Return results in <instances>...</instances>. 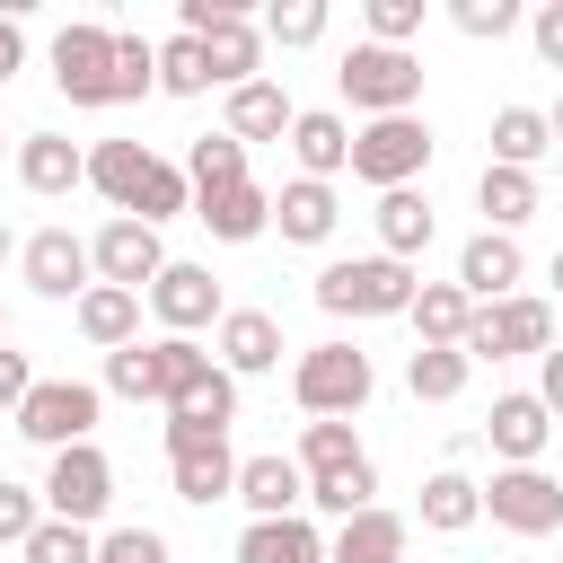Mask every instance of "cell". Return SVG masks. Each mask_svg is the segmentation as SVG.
Returning a JSON list of instances; mask_svg holds the SVG:
<instances>
[{
    "label": "cell",
    "mask_w": 563,
    "mask_h": 563,
    "mask_svg": "<svg viewBox=\"0 0 563 563\" xmlns=\"http://www.w3.org/2000/svg\"><path fill=\"white\" fill-rule=\"evenodd\" d=\"M88 185L114 202V220H176V211H194V185H185V167H167V158H150L141 141H97L88 150Z\"/></svg>",
    "instance_id": "obj_1"
},
{
    "label": "cell",
    "mask_w": 563,
    "mask_h": 563,
    "mask_svg": "<svg viewBox=\"0 0 563 563\" xmlns=\"http://www.w3.org/2000/svg\"><path fill=\"white\" fill-rule=\"evenodd\" d=\"M413 264H396V255H343V264H325L317 273V308L325 317H413Z\"/></svg>",
    "instance_id": "obj_2"
},
{
    "label": "cell",
    "mask_w": 563,
    "mask_h": 563,
    "mask_svg": "<svg viewBox=\"0 0 563 563\" xmlns=\"http://www.w3.org/2000/svg\"><path fill=\"white\" fill-rule=\"evenodd\" d=\"M176 26L211 53V88H246L264 79V26L238 0H176Z\"/></svg>",
    "instance_id": "obj_3"
},
{
    "label": "cell",
    "mask_w": 563,
    "mask_h": 563,
    "mask_svg": "<svg viewBox=\"0 0 563 563\" xmlns=\"http://www.w3.org/2000/svg\"><path fill=\"white\" fill-rule=\"evenodd\" d=\"M369 387H378V369H369V352H352V343H308L299 369H290V396H299L308 422H352V413L369 405Z\"/></svg>",
    "instance_id": "obj_4"
},
{
    "label": "cell",
    "mask_w": 563,
    "mask_h": 563,
    "mask_svg": "<svg viewBox=\"0 0 563 563\" xmlns=\"http://www.w3.org/2000/svg\"><path fill=\"white\" fill-rule=\"evenodd\" d=\"M334 88L352 97V114H413V97H422V53H396V44H352L343 53V70H334Z\"/></svg>",
    "instance_id": "obj_5"
},
{
    "label": "cell",
    "mask_w": 563,
    "mask_h": 563,
    "mask_svg": "<svg viewBox=\"0 0 563 563\" xmlns=\"http://www.w3.org/2000/svg\"><path fill=\"white\" fill-rule=\"evenodd\" d=\"M431 123L422 114H378V123H361L352 132V176L361 185H378V194H405L422 167H431Z\"/></svg>",
    "instance_id": "obj_6"
},
{
    "label": "cell",
    "mask_w": 563,
    "mask_h": 563,
    "mask_svg": "<svg viewBox=\"0 0 563 563\" xmlns=\"http://www.w3.org/2000/svg\"><path fill=\"white\" fill-rule=\"evenodd\" d=\"M114 44H123V26H97V18L62 26V35H53V88H62L70 106H123Z\"/></svg>",
    "instance_id": "obj_7"
},
{
    "label": "cell",
    "mask_w": 563,
    "mask_h": 563,
    "mask_svg": "<svg viewBox=\"0 0 563 563\" xmlns=\"http://www.w3.org/2000/svg\"><path fill=\"white\" fill-rule=\"evenodd\" d=\"M97 413H106V387H88V378H35V396L18 405V431L62 457V449H79L97 431Z\"/></svg>",
    "instance_id": "obj_8"
},
{
    "label": "cell",
    "mask_w": 563,
    "mask_h": 563,
    "mask_svg": "<svg viewBox=\"0 0 563 563\" xmlns=\"http://www.w3.org/2000/svg\"><path fill=\"white\" fill-rule=\"evenodd\" d=\"M466 361H519V352H554V308L545 299H493V308H475V325H466V343H457Z\"/></svg>",
    "instance_id": "obj_9"
},
{
    "label": "cell",
    "mask_w": 563,
    "mask_h": 563,
    "mask_svg": "<svg viewBox=\"0 0 563 563\" xmlns=\"http://www.w3.org/2000/svg\"><path fill=\"white\" fill-rule=\"evenodd\" d=\"M484 519L510 528V537H554V528H563V484H554L545 466H493Z\"/></svg>",
    "instance_id": "obj_10"
},
{
    "label": "cell",
    "mask_w": 563,
    "mask_h": 563,
    "mask_svg": "<svg viewBox=\"0 0 563 563\" xmlns=\"http://www.w3.org/2000/svg\"><path fill=\"white\" fill-rule=\"evenodd\" d=\"M106 501H114V466H106V449H97V440H79V449H62V457L44 466V510H53V519L97 528V519H106Z\"/></svg>",
    "instance_id": "obj_11"
},
{
    "label": "cell",
    "mask_w": 563,
    "mask_h": 563,
    "mask_svg": "<svg viewBox=\"0 0 563 563\" xmlns=\"http://www.w3.org/2000/svg\"><path fill=\"white\" fill-rule=\"evenodd\" d=\"M18 273H26L35 299H88V290H97V255H88V238H70V229H35V238L18 246Z\"/></svg>",
    "instance_id": "obj_12"
},
{
    "label": "cell",
    "mask_w": 563,
    "mask_h": 563,
    "mask_svg": "<svg viewBox=\"0 0 563 563\" xmlns=\"http://www.w3.org/2000/svg\"><path fill=\"white\" fill-rule=\"evenodd\" d=\"M88 255H97V282L141 290V299H150V282L167 273V246H158V229H150V220H106V229L88 238Z\"/></svg>",
    "instance_id": "obj_13"
},
{
    "label": "cell",
    "mask_w": 563,
    "mask_h": 563,
    "mask_svg": "<svg viewBox=\"0 0 563 563\" xmlns=\"http://www.w3.org/2000/svg\"><path fill=\"white\" fill-rule=\"evenodd\" d=\"M519 273H528V255H519V238H501V229H475V238L457 246V290H466L475 308L519 299Z\"/></svg>",
    "instance_id": "obj_14"
},
{
    "label": "cell",
    "mask_w": 563,
    "mask_h": 563,
    "mask_svg": "<svg viewBox=\"0 0 563 563\" xmlns=\"http://www.w3.org/2000/svg\"><path fill=\"white\" fill-rule=\"evenodd\" d=\"M150 308H158V325H167V334H194V325H220V317H229V308H220L211 264H167V273L150 282Z\"/></svg>",
    "instance_id": "obj_15"
},
{
    "label": "cell",
    "mask_w": 563,
    "mask_h": 563,
    "mask_svg": "<svg viewBox=\"0 0 563 563\" xmlns=\"http://www.w3.org/2000/svg\"><path fill=\"white\" fill-rule=\"evenodd\" d=\"M167 484H176V501H238V457H229V440H167Z\"/></svg>",
    "instance_id": "obj_16"
},
{
    "label": "cell",
    "mask_w": 563,
    "mask_h": 563,
    "mask_svg": "<svg viewBox=\"0 0 563 563\" xmlns=\"http://www.w3.org/2000/svg\"><path fill=\"white\" fill-rule=\"evenodd\" d=\"M282 317L273 308H229L220 317V369L229 378H264V369H282Z\"/></svg>",
    "instance_id": "obj_17"
},
{
    "label": "cell",
    "mask_w": 563,
    "mask_h": 563,
    "mask_svg": "<svg viewBox=\"0 0 563 563\" xmlns=\"http://www.w3.org/2000/svg\"><path fill=\"white\" fill-rule=\"evenodd\" d=\"M229 422H238V378L211 361V369L167 405V440H229Z\"/></svg>",
    "instance_id": "obj_18"
},
{
    "label": "cell",
    "mask_w": 563,
    "mask_h": 563,
    "mask_svg": "<svg viewBox=\"0 0 563 563\" xmlns=\"http://www.w3.org/2000/svg\"><path fill=\"white\" fill-rule=\"evenodd\" d=\"M484 440H493V457H501V466H537V457H545V440H554V413H545L537 396H493Z\"/></svg>",
    "instance_id": "obj_19"
},
{
    "label": "cell",
    "mask_w": 563,
    "mask_h": 563,
    "mask_svg": "<svg viewBox=\"0 0 563 563\" xmlns=\"http://www.w3.org/2000/svg\"><path fill=\"white\" fill-rule=\"evenodd\" d=\"M238 501H246L255 519H299V501H308V475H299V457H282V449H264V457H238Z\"/></svg>",
    "instance_id": "obj_20"
},
{
    "label": "cell",
    "mask_w": 563,
    "mask_h": 563,
    "mask_svg": "<svg viewBox=\"0 0 563 563\" xmlns=\"http://www.w3.org/2000/svg\"><path fill=\"white\" fill-rule=\"evenodd\" d=\"M334 220H343V202H334V185H317V176H290V185L273 194V229H282L290 246H325Z\"/></svg>",
    "instance_id": "obj_21"
},
{
    "label": "cell",
    "mask_w": 563,
    "mask_h": 563,
    "mask_svg": "<svg viewBox=\"0 0 563 563\" xmlns=\"http://www.w3.org/2000/svg\"><path fill=\"white\" fill-rule=\"evenodd\" d=\"M18 185L26 194H70V185H88V150H70L62 132H26L18 141Z\"/></svg>",
    "instance_id": "obj_22"
},
{
    "label": "cell",
    "mask_w": 563,
    "mask_h": 563,
    "mask_svg": "<svg viewBox=\"0 0 563 563\" xmlns=\"http://www.w3.org/2000/svg\"><path fill=\"white\" fill-rule=\"evenodd\" d=\"M194 220L220 238V246H246V238H264L273 229V194L246 176V185H229V194H211V202H194Z\"/></svg>",
    "instance_id": "obj_23"
},
{
    "label": "cell",
    "mask_w": 563,
    "mask_h": 563,
    "mask_svg": "<svg viewBox=\"0 0 563 563\" xmlns=\"http://www.w3.org/2000/svg\"><path fill=\"white\" fill-rule=\"evenodd\" d=\"M405 537H413V528H405L396 510H378V501H369L361 519H343V528H334L325 563H405Z\"/></svg>",
    "instance_id": "obj_24"
},
{
    "label": "cell",
    "mask_w": 563,
    "mask_h": 563,
    "mask_svg": "<svg viewBox=\"0 0 563 563\" xmlns=\"http://www.w3.org/2000/svg\"><path fill=\"white\" fill-rule=\"evenodd\" d=\"M290 123H299V106H290L273 79H246V88H229V123H220L229 141H282Z\"/></svg>",
    "instance_id": "obj_25"
},
{
    "label": "cell",
    "mask_w": 563,
    "mask_h": 563,
    "mask_svg": "<svg viewBox=\"0 0 563 563\" xmlns=\"http://www.w3.org/2000/svg\"><path fill=\"white\" fill-rule=\"evenodd\" d=\"M290 150H299V176H317V185H325V176H343V167H352V123H343V114H325V106H308V114L290 123Z\"/></svg>",
    "instance_id": "obj_26"
},
{
    "label": "cell",
    "mask_w": 563,
    "mask_h": 563,
    "mask_svg": "<svg viewBox=\"0 0 563 563\" xmlns=\"http://www.w3.org/2000/svg\"><path fill=\"white\" fill-rule=\"evenodd\" d=\"M475 519H484V484H475L466 466L422 475V528H431V537H457V528H475Z\"/></svg>",
    "instance_id": "obj_27"
},
{
    "label": "cell",
    "mask_w": 563,
    "mask_h": 563,
    "mask_svg": "<svg viewBox=\"0 0 563 563\" xmlns=\"http://www.w3.org/2000/svg\"><path fill=\"white\" fill-rule=\"evenodd\" d=\"M79 334H88L97 352H123V343H141V290H114V282H97V290L79 299Z\"/></svg>",
    "instance_id": "obj_28"
},
{
    "label": "cell",
    "mask_w": 563,
    "mask_h": 563,
    "mask_svg": "<svg viewBox=\"0 0 563 563\" xmlns=\"http://www.w3.org/2000/svg\"><path fill=\"white\" fill-rule=\"evenodd\" d=\"M238 563H325V537L308 519H246Z\"/></svg>",
    "instance_id": "obj_29"
},
{
    "label": "cell",
    "mask_w": 563,
    "mask_h": 563,
    "mask_svg": "<svg viewBox=\"0 0 563 563\" xmlns=\"http://www.w3.org/2000/svg\"><path fill=\"white\" fill-rule=\"evenodd\" d=\"M545 150H554L545 106H501V114H493V167H528V176H537Z\"/></svg>",
    "instance_id": "obj_30"
},
{
    "label": "cell",
    "mask_w": 563,
    "mask_h": 563,
    "mask_svg": "<svg viewBox=\"0 0 563 563\" xmlns=\"http://www.w3.org/2000/svg\"><path fill=\"white\" fill-rule=\"evenodd\" d=\"M466 325H475V299H466L457 282H422V290H413V334H422L431 352L466 343Z\"/></svg>",
    "instance_id": "obj_31"
},
{
    "label": "cell",
    "mask_w": 563,
    "mask_h": 563,
    "mask_svg": "<svg viewBox=\"0 0 563 563\" xmlns=\"http://www.w3.org/2000/svg\"><path fill=\"white\" fill-rule=\"evenodd\" d=\"M185 185H194V202H211V194L246 185V141H229V132H202V141L185 150Z\"/></svg>",
    "instance_id": "obj_32"
},
{
    "label": "cell",
    "mask_w": 563,
    "mask_h": 563,
    "mask_svg": "<svg viewBox=\"0 0 563 563\" xmlns=\"http://www.w3.org/2000/svg\"><path fill=\"white\" fill-rule=\"evenodd\" d=\"M475 202H484V229H519V220H537V176L528 167H484L475 176Z\"/></svg>",
    "instance_id": "obj_33"
},
{
    "label": "cell",
    "mask_w": 563,
    "mask_h": 563,
    "mask_svg": "<svg viewBox=\"0 0 563 563\" xmlns=\"http://www.w3.org/2000/svg\"><path fill=\"white\" fill-rule=\"evenodd\" d=\"M431 246V202L405 185V194H378V255H396V264H413Z\"/></svg>",
    "instance_id": "obj_34"
},
{
    "label": "cell",
    "mask_w": 563,
    "mask_h": 563,
    "mask_svg": "<svg viewBox=\"0 0 563 563\" xmlns=\"http://www.w3.org/2000/svg\"><path fill=\"white\" fill-rule=\"evenodd\" d=\"M150 352V405H176L202 369H211V352L194 343V334H158V343H141Z\"/></svg>",
    "instance_id": "obj_35"
},
{
    "label": "cell",
    "mask_w": 563,
    "mask_h": 563,
    "mask_svg": "<svg viewBox=\"0 0 563 563\" xmlns=\"http://www.w3.org/2000/svg\"><path fill=\"white\" fill-rule=\"evenodd\" d=\"M466 378H475V361H466L457 343H449V352H431V343H422V352L405 361V387H413V405H449V396H466Z\"/></svg>",
    "instance_id": "obj_36"
},
{
    "label": "cell",
    "mask_w": 563,
    "mask_h": 563,
    "mask_svg": "<svg viewBox=\"0 0 563 563\" xmlns=\"http://www.w3.org/2000/svg\"><path fill=\"white\" fill-rule=\"evenodd\" d=\"M369 493H378V466H369V457H361V466H334V475H308V501H317L325 519H361Z\"/></svg>",
    "instance_id": "obj_37"
},
{
    "label": "cell",
    "mask_w": 563,
    "mask_h": 563,
    "mask_svg": "<svg viewBox=\"0 0 563 563\" xmlns=\"http://www.w3.org/2000/svg\"><path fill=\"white\" fill-rule=\"evenodd\" d=\"M158 88H167V97H211V53H202L194 35H167V44H158Z\"/></svg>",
    "instance_id": "obj_38"
},
{
    "label": "cell",
    "mask_w": 563,
    "mask_h": 563,
    "mask_svg": "<svg viewBox=\"0 0 563 563\" xmlns=\"http://www.w3.org/2000/svg\"><path fill=\"white\" fill-rule=\"evenodd\" d=\"M334 466H361V431L352 422H308L299 431V475H334Z\"/></svg>",
    "instance_id": "obj_39"
},
{
    "label": "cell",
    "mask_w": 563,
    "mask_h": 563,
    "mask_svg": "<svg viewBox=\"0 0 563 563\" xmlns=\"http://www.w3.org/2000/svg\"><path fill=\"white\" fill-rule=\"evenodd\" d=\"M18 563H97V537L70 528V519H44V528L18 545Z\"/></svg>",
    "instance_id": "obj_40"
},
{
    "label": "cell",
    "mask_w": 563,
    "mask_h": 563,
    "mask_svg": "<svg viewBox=\"0 0 563 563\" xmlns=\"http://www.w3.org/2000/svg\"><path fill=\"white\" fill-rule=\"evenodd\" d=\"M449 26H457V35H475V44H493V35H510V26H519V0H449Z\"/></svg>",
    "instance_id": "obj_41"
},
{
    "label": "cell",
    "mask_w": 563,
    "mask_h": 563,
    "mask_svg": "<svg viewBox=\"0 0 563 563\" xmlns=\"http://www.w3.org/2000/svg\"><path fill=\"white\" fill-rule=\"evenodd\" d=\"M44 519H53V510H44V493H26V484H9V475H0V545H26Z\"/></svg>",
    "instance_id": "obj_42"
},
{
    "label": "cell",
    "mask_w": 563,
    "mask_h": 563,
    "mask_svg": "<svg viewBox=\"0 0 563 563\" xmlns=\"http://www.w3.org/2000/svg\"><path fill=\"white\" fill-rule=\"evenodd\" d=\"M264 35H273V44H317V35H325V0H273Z\"/></svg>",
    "instance_id": "obj_43"
},
{
    "label": "cell",
    "mask_w": 563,
    "mask_h": 563,
    "mask_svg": "<svg viewBox=\"0 0 563 563\" xmlns=\"http://www.w3.org/2000/svg\"><path fill=\"white\" fill-rule=\"evenodd\" d=\"M413 35H422V0H369V44L413 53Z\"/></svg>",
    "instance_id": "obj_44"
},
{
    "label": "cell",
    "mask_w": 563,
    "mask_h": 563,
    "mask_svg": "<svg viewBox=\"0 0 563 563\" xmlns=\"http://www.w3.org/2000/svg\"><path fill=\"white\" fill-rule=\"evenodd\" d=\"M97 563H167V537L158 528H106L97 537Z\"/></svg>",
    "instance_id": "obj_45"
},
{
    "label": "cell",
    "mask_w": 563,
    "mask_h": 563,
    "mask_svg": "<svg viewBox=\"0 0 563 563\" xmlns=\"http://www.w3.org/2000/svg\"><path fill=\"white\" fill-rule=\"evenodd\" d=\"M114 79H123V97L158 88V44H150V35H123V44H114Z\"/></svg>",
    "instance_id": "obj_46"
},
{
    "label": "cell",
    "mask_w": 563,
    "mask_h": 563,
    "mask_svg": "<svg viewBox=\"0 0 563 563\" xmlns=\"http://www.w3.org/2000/svg\"><path fill=\"white\" fill-rule=\"evenodd\" d=\"M106 387H114V396H132V405H150V352H141V343L106 352Z\"/></svg>",
    "instance_id": "obj_47"
},
{
    "label": "cell",
    "mask_w": 563,
    "mask_h": 563,
    "mask_svg": "<svg viewBox=\"0 0 563 563\" xmlns=\"http://www.w3.org/2000/svg\"><path fill=\"white\" fill-rule=\"evenodd\" d=\"M26 396H35V369H26V352H9V343H0V413L18 422V405H26Z\"/></svg>",
    "instance_id": "obj_48"
},
{
    "label": "cell",
    "mask_w": 563,
    "mask_h": 563,
    "mask_svg": "<svg viewBox=\"0 0 563 563\" xmlns=\"http://www.w3.org/2000/svg\"><path fill=\"white\" fill-rule=\"evenodd\" d=\"M528 35H537V53H545V70H563V0H545V9L528 18Z\"/></svg>",
    "instance_id": "obj_49"
},
{
    "label": "cell",
    "mask_w": 563,
    "mask_h": 563,
    "mask_svg": "<svg viewBox=\"0 0 563 563\" xmlns=\"http://www.w3.org/2000/svg\"><path fill=\"white\" fill-rule=\"evenodd\" d=\"M537 405H545V413H563V343L537 361Z\"/></svg>",
    "instance_id": "obj_50"
},
{
    "label": "cell",
    "mask_w": 563,
    "mask_h": 563,
    "mask_svg": "<svg viewBox=\"0 0 563 563\" xmlns=\"http://www.w3.org/2000/svg\"><path fill=\"white\" fill-rule=\"evenodd\" d=\"M18 70H26V26L0 18V79H18Z\"/></svg>",
    "instance_id": "obj_51"
},
{
    "label": "cell",
    "mask_w": 563,
    "mask_h": 563,
    "mask_svg": "<svg viewBox=\"0 0 563 563\" xmlns=\"http://www.w3.org/2000/svg\"><path fill=\"white\" fill-rule=\"evenodd\" d=\"M545 123H554V150H563V97H554V106H545Z\"/></svg>",
    "instance_id": "obj_52"
},
{
    "label": "cell",
    "mask_w": 563,
    "mask_h": 563,
    "mask_svg": "<svg viewBox=\"0 0 563 563\" xmlns=\"http://www.w3.org/2000/svg\"><path fill=\"white\" fill-rule=\"evenodd\" d=\"M554 290H563V255H554Z\"/></svg>",
    "instance_id": "obj_53"
},
{
    "label": "cell",
    "mask_w": 563,
    "mask_h": 563,
    "mask_svg": "<svg viewBox=\"0 0 563 563\" xmlns=\"http://www.w3.org/2000/svg\"><path fill=\"white\" fill-rule=\"evenodd\" d=\"M0 255H9V229H0Z\"/></svg>",
    "instance_id": "obj_54"
},
{
    "label": "cell",
    "mask_w": 563,
    "mask_h": 563,
    "mask_svg": "<svg viewBox=\"0 0 563 563\" xmlns=\"http://www.w3.org/2000/svg\"><path fill=\"white\" fill-rule=\"evenodd\" d=\"M0 343H9V317H0Z\"/></svg>",
    "instance_id": "obj_55"
}]
</instances>
